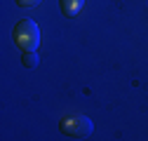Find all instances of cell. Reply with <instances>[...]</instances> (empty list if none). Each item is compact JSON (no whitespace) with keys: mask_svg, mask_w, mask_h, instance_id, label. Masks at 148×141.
I'll use <instances>...</instances> for the list:
<instances>
[{"mask_svg":"<svg viewBox=\"0 0 148 141\" xmlns=\"http://www.w3.org/2000/svg\"><path fill=\"white\" fill-rule=\"evenodd\" d=\"M42 0H16V5L19 7H35V5H40Z\"/></svg>","mask_w":148,"mask_h":141,"instance_id":"cell-5","label":"cell"},{"mask_svg":"<svg viewBox=\"0 0 148 141\" xmlns=\"http://www.w3.org/2000/svg\"><path fill=\"white\" fill-rule=\"evenodd\" d=\"M59 3H61V12H64L66 16H75V14L82 10L85 0H59Z\"/></svg>","mask_w":148,"mask_h":141,"instance_id":"cell-3","label":"cell"},{"mask_svg":"<svg viewBox=\"0 0 148 141\" xmlns=\"http://www.w3.org/2000/svg\"><path fill=\"white\" fill-rule=\"evenodd\" d=\"M21 61H24V66H26V68H35L40 59H38V54H35V52H24Z\"/></svg>","mask_w":148,"mask_h":141,"instance_id":"cell-4","label":"cell"},{"mask_svg":"<svg viewBox=\"0 0 148 141\" xmlns=\"http://www.w3.org/2000/svg\"><path fill=\"white\" fill-rule=\"evenodd\" d=\"M12 40L21 52H35L40 45V28L33 19H21L12 31Z\"/></svg>","mask_w":148,"mask_h":141,"instance_id":"cell-1","label":"cell"},{"mask_svg":"<svg viewBox=\"0 0 148 141\" xmlns=\"http://www.w3.org/2000/svg\"><path fill=\"white\" fill-rule=\"evenodd\" d=\"M59 129L71 136V139H87L92 134V129H94V125H92V120L87 115H80V113H71L66 118H61L59 122Z\"/></svg>","mask_w":148,"mask_h":141,"instance_id":"cell-2","label":"cell"}]
</instances>
